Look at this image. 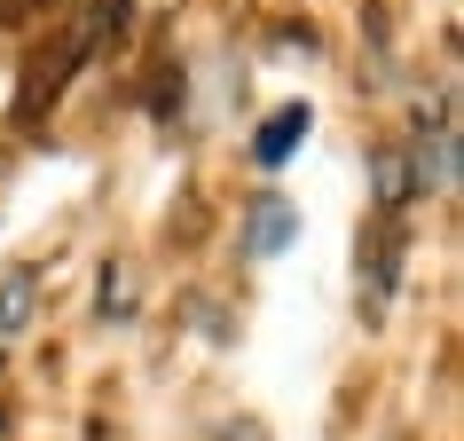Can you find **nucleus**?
<instances>
[{"label": "nucleus", "mask_w": 464, "mask_h": 441, "mask_svg": "<svg viewBox=\"0 0 464 441\" xmlns=\"http://www.w3.org/2000/svg\"><path fill=\"white\" fill-rule=\"evenodd\" d=\"M95 308H102V316H126V308H134V292H126V269H102V292H95Z\"/></svg>", "instance_id": "nucleus-6"}, {"label": "nucleus", "mask_w": 464, "mask_h": 441, "mask_svg": "<svg viewBox=\"0 0 464 441\" xmlns=\"http://www.w3.org/2000/svg\"><path fill=\"white\" fill-rule=\"evenodd\" d=\"M32 8H40V0H0V24H24Z\"/></svg>", "instance_id": "nucleus-7"}, {"label": "nucleus", "mask_w": 464, "mask_h": 441, "mask_svg": "<svg viewBox=\"0 0 464 441\" xmlns=\"http://www.w3.org/2000/svg\"><path fill=\"white\" fill-rule=\"evenodd\" d=\"M32 299H40V276H32V269L0 276V339H16V331L32 323Z\"/></svg>", "instance_id": "nucleus-5"}, {"label": "nucleus", "mask_w": 464, "mask_h": 441, "mask_svg": "<svg viewBox=\"0 0 464 441\" xmlns=\"http://www.w3.org/2000/svg\"><path fill=\"white\" fill-rule=\"evenodd\" d=\"M370 181H378V213H410L417 197H425V181H417V158H410L401 142H386V150H378Z\"/></svg>", "instance_id": "nucleus-2"}, {"label": "nucleus", "mask_w": 464, "mask_h": 441, "mask_svg": "<svg viewBox=\"0 0 464 441\" xmlns=\"http://www.w3.org/2000/svg\"><path fill=\"white\" fill-rule=\"evenodd\" d=\"M401 260H410V213H378L354 245V269H362V316H386L393 292H401Z\"/></svg>", "instance_id": "nucleus-1"}, {"label": "nucleus", "mask_w": 464, "mask_h": 441, "mask_svg": "<svg viewBox=\"0 0 464 441\" xmlns=\"http://www.w3.org/2000/svg\"><path fill=\"white\" fill-rule=\"evenodd\" d=\"M307 126H315V111H307V103H284V111L252 134V158H260V166H284V158L307 142Z\"/></svg>", "instance_id": "nucleus-4"}, {"label": "nucleus", "mask_w": 464, "mask_h": 441, "mask_svg": "<svg viewBox=\"0 0 464 441\" xmlns=\"http://www.w3.org/2000/svg\"><path fill=\"white\" fill-rule=\"evenodd\" d=\"M292 237H299V205H284V197H260V205H252V220H245V252H252V260H276Z\"/></svg>", "instance_id": "nucleus-3"}]
</instances>
